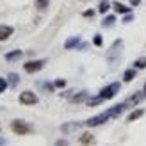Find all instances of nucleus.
Masks as SVG:
<instances>
[{"mask_svg":"<svg viewBox=\"0 0 146 146\" xmlns=\"http://www.w3.org/2000/svg\"><path fill=\"white\" fill-rule=\"evenodd\" d=\"M11 128H13V132L16 134V135H25V134H31L32 132V127H29L25 121H21V119H14L11 123Z\"/></svg>","mask_w":146,"mask_h":146,"instance_id":"1","label":"nucleus"},{"mask_svg":"<svg viewBox=\"0 0 146 146\" xmlns=\"http://www.w3.org/2000/svg\"><path fill=\"white\" fill-rule=\"evenodd\" d=\"M118 91H119V84H118V82H116V84H111V86H107V87H104V89L100 91V98H102V100H111Z\"/></svg>","mask_w":146,"mask_h":146,"instance_id":"2","label":"nucleus"},{"mask_svg":"<svg viewBox=\"0 0 146 146\" xmlns=\"http://www.w3.org/2000/svg\"><path fill=\"white\" fill-rule=\"evenodd\" d=\"M109 119H111V116H109V112H104V114H98V116H93V118H89L86 121L87 127H98L102 125V123H107Z\"/></svg>","mask_w":146,"mask_h":146,"instance_id":"3","label":"nucleus"},{"mask_svg":"<svg viewBox=\"0 0 146 146\" xmlns=\"http://www.w3.org/2000/svg\"><path fill=\"white\" fill-rule=\"evenodd\" d=\"M45 59H38V61H29V62H25L23 64V70L27 71V73H36V71H39L43 66H45Z\"/></svg>","mask_w":146,"mask_h":146,"instance_id":"4","label":"nucleus"},{"mask_svg":"<svg viewBox=\"0 0 146 146\" xmlns=\"http://www.w3.org/2000/svg\"><path fill=\"white\" fill-rule=\"evenodd\" d=\"M18 100H20V104H23V105H36L38 104V96H36L32 91H23Z\"/></svg>","mask_w":146,"mask_h":146,"instance_id":"5","label":"nucleus"},{"mask_svg":"<svg viewBox=\"0 0 146 146\" xmlns=\"http://www.w3.org/2000/svg\"><path fill=\"white\" fill-rule=\"evenodd\" d=\"M14 32V29L9 27V25H0V41H5V39H9L11 36Z\"/></svg>","mask_w":146,"mask_h":146,"instance_id":"6","label":"nucleus"},{"mask_svg":"<svg viewBox=\"0 0 146 146\" xmlns=\"http://www.w3.org/2000/svg\"><path fill=\"white\" fill-rule=\"evenodd\" d=\"M112 7H114V11L118 13V14H127V13H130V7L123 5L121 2H114V4H112Z\"/></svg>","mask_w":146,"mask_h":146,"instance_id":"7","label":"nucleus"},{"mask_svg":"<svg viewBox=\"0 0 146 146\" xmlns=\"http://www.w3.org/2000/svg\"><path fill=\"white\" fill-rule=\"evenodd\" d=\"M21 55H23V52H21V50H13V52L5 54V61H16V59H20Z\"/></svg>","mask_w":146,"mask_h":146,"instance_id":"8","label":"nucleus"},{"mask_svg":"<svg viewBox=\"0 0 146 146\" xmlns=\"http://www.w3.org/2000/svg\"><path fill=\"white\" fill-rule=\"evenodd\" d=\"M78 143H82V144H91V143H94V137L89 134V132H86V134H82L78 137Z\"/></svg>","mask_w":146,"mask_h":146,"instance_id":"9","label":"nucleus"},{"mask_svg":"<svg viewBox=\"0 0 146 146\" xmlns=\"http://www.w3.org/2000/svg\"><path fill=\"white\" fill-rule=\"evenodd\" d=\"M111 2H109V0H102V2H100V5H98V11L102 13V14H105L109 9H111Z\"/></svg>","mask_w":146,"mask_h":146,"instance_id":"10","label":"nucleus"},{"mask_svg":"<svg viewBox=\"0 0 146 146\" xmlns=\"http://www.w3.org/2000/svg\"><path fill=\"white\" fill-rule=\"evenodd\" d=\"M78 41H80V38H70L66 43H64V48H66V50H71V48H75V46L78 45Z\"/></svg>","mask_w":146,"mask_h":146,"instance_id":"11","label":"nucleus"},{"mask_svg":"<svg viewBox=\"0 0 146 146\" xmlns=\"http://www.w3.org/2000/svg\"><path fill=\"white\" fill-rule=\"evenodd\" d=\"M134 77H135V70H127L123 73V82H132Z\"/></svg>","mask_w":146,"mask_h":146,"instance_id":"12","label":"nucleus"},{"mask_svg":"<svg viewBox=\"0 0 146 146\" xmlns=\"http://www.w3.org/2000/svg\"><path fill=\"white\" fill-rule=\"evenodd\" d=\"M143 98H146V96H144V91H143V93H135L134 96L128 100V104H130V105H134V104H139V102H141Z\"/></svg>","mask_w":146,"mask_h":146,"instance_id":"13","label":"nucleus"},{"mask_svg":"<svg viewBox=\"0 0 146 146\" xmlns=\"http://www.w3.org/2000/svg\"><path fill=\"white\" fill-rule=\"evenodd\" d=\"M48 5H50V0H36V7H38L39 11L48 9Z\"/></svg>","mask_w":146,"mask_h":146,"instance_id":"14","label":"nucleus"},{"mask_svg":"<svg viewBox=\"0 0 146 146\" xmlns=\"http://www.w3.org/2000/svg\"><path fill=\"white\" fill-rule=\"evenodd\" d=\"M143 114H144V111H143V109H139V111H134L132 114L128 116V121H135V119H139Z\"/></svg>","mask_w":146,"mask_h":146,"instance_id":"15","label":"nucleus"},{"mask_svg":"<svg viewBox=\"0 0 146 146\" xmlns=\"http://www.w3.org/2000/svg\"><path fill=\"white\" fill-rule=\"evenodd\" d=\"M134 66H135V68H139V70H144V68H146V57H141V59H137V61L134 62Z\"/></svg>","mask_w":146,"mask_h":146,"instance_id":"16","label":"nucleus"},{"mask_svg":"<svg viewBox=\"0 0 146 146\" xmlns=\"http://www.w3.org/2000/svg\"><path fill=\"white\" fill-rule=\"evenodd\" d=\"M86 96H87V93H86V91H82V93H78L77 96H73L71 100H73V102H82V100H86Z\"/></svg>","mask_w":146,"mask_h":146,"instance_id":"17","label":"nucleus"},{"mask_svg":"<svg viewBox=\"0 0 146 146\" xmlns=\"http://www.w3.org/2000/svg\"><path fill=\"white\" fill-rule=\"evenodd\" d=\"M100 102H104L100 96H98V98H91V100H87V105H98Z\"/></svg>","mask_w":146,"mask_h":146,"instance_id":"18","label":"nucleus"},{"mask_svg":"<svg viewBox=\"0 0 146 146\" xmlns=\"http://www.w3.org/2000/svg\"><path fill=\"white\" fill-rule=\"evenodd\" d=\"M93 43H94L96 46H102V36L96 34V36H94V39H93Z\"/></svg>","mask_w":146,"mask_h":146,"instance_id":"19","label":"nucleus"},{"mask_svg":"<svg viewBox=\"0 0 146 146\" xmlns=\"http://www.w3.org/2000/svg\"><path fill=\"white\" fill-rule=\"evenodd\" d=\"M114 20H116V18H114V16H107V18H105V20H104V25H105V27H107V25H111V23H114Z\"/></svg>","mask_w":146,"mask_h":146,"instance_id":"20","label":"nucleus"},{"mask_svg":"<svg viewBox=\"0 0 146 146\" xmlns=\"http://www.w3.org/2000/svg\"><path fill=\"white\" fill-rule=\"evenodd\" d=\"M9 80H11V84H16L18 82V75L16 73H9Z\"/></svg>","mask_w":146,"mask_h":146,"instance_id":"21","label":"nucleus"},{"mask_svg":"<svg viewBox=\"0 0 146 146\" xmlns=\"http://www.w3.org/2000/svg\"><path fill=\"white\" fill-rule=\"evenodd\" d=\"M64 86H66V80H62V78L55 80V87H64Z\"/></svg>","mask_w":146,"mask_h":146,"instance_id":"22","label":"nucleus"},{"mask_svg":"<svg viewBox=\"0 0 146 146\" xmlns=\"http://www.w3.org/2000/svg\"><path fill=\"white\" fill-rule=\"evenodd\" d=\"M5 87H7V82H5V80H4V78H0V89H2V91H4V89H5Z\"/></svg>","mask_w":146,"mask_h":146,"instance_id":"23","label":"nucleus"},{"mask_svg":"<svg viewBox=\"0 0 146 146\" xmlns=\"http://www.w3.org/2000/svg\"><path fill=\"white\" fill-rule=\"evenodd\" d=\"M130 4H132V5H139L141 0H130Z\"/></svg>","mask_w":146,"mask_h":146,"instance_id":"24","label":"nucleus"},{"mask_svg":"<svg viewBox=\"0 0 146 146\" xmlns=\"http://www.w3.org/2000/svg\"><path fill=\"white\" fill-rule=\"evenodd\" d=\"M144 96H146V84H144Z\"/></svg>","mask_w":146,"mask_h":146,"instance_id":"25","label":"nucleus"},{"mask_svg":"<svg viewBox=\"0 0 146 146\" xmlns=\"http://www.w3.org/2000/svg\"><path fill=\"white\" fill-rule=\"evenodd\" d=\"M0 93H2V89H0Z\"/></svg>","mask_w":146,"mask_h":146,"instance_id":"26","label":"nucleus"}]
</instances>
